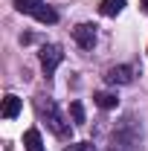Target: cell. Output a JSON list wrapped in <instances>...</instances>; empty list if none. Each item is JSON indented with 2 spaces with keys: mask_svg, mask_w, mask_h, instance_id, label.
Instances as JSON below:
<instances>
[{
  "mask_svg": "<svg viewBox=\"0 0 148 151\" xmlns=\"http://www.w3.org/2000/svg\"><path fill=\"white\" fill-rule=\"evenodd\" d=\"M38 111H41V116L47 119V125H50V131L55 134V137H61V139H67L70 137V122L61 116V111L55 108V102L52 99H38Z\"/></svg>",
  "mask_w": 148,
  "mask_h": 151,
  "instance_id": "6da1fadb",
  "label": "cell"
},
{
  "mask_svg": "<svg viewBox=\"0 0 148 151\" xmlns=\"http://www.w3.org/2000/svg\"><path fill=\"white\" fill-rule=\"evenodd\" d=\"M18 113H20V99L9 93L6 99H3V119H15Z\"/></svg>",
  "mask_w": 148,
  "mask_h": 151,
  "instance_id": "ba28073f",
  "label": "cell"
},
{
  "mask_svg": "<svg viewBox=\"0 0 148 151\" xmlns=\"http://www.w3.org/2000/svg\"><path fill=\"white\" fill-rule=\"evenodd\" d=\"M64 61V52H61V47L58 44H44L41 47V67H44V73H47V78L58 70V64Z\"/></svg>",
  "mask_w": 148,
  "mask_h": 151,
  "instance_id": "7a4b0ae2",
  "label": "cell"
},
{
  "mask_svg": "<svg viewBox=\"0 0 148 151\" xmlns=\"http://www.w3.org/2000/svg\"><path fill=\"white\" fill-rule=\"evenodd\" d=\"M139 3H142V9H145V12H148V0H139Z\"/></svg>",
  "mask_w": 148,
  "mask_h": 151,
  "instance_id": "4fadbf2b",
  "label": "cell"
},
{
  "mask_svg": "<svg viewBox=\"0 0 148 151\" xmlns=\"http://www.w3.org/2000/svg\"><path fill=\"white\" fill-rule=\"evenodd\" d=\"M32 18L41 20V23H58V12L52 9V6H41V9H38Z\"/></svg>",
  "mask_w": 148,
  "mask_h": 151,
  "instance_id": "9c48e42d",
  "label": "cell"
},
{
  "mask_svg": "<svg viewBox=\"0 0 148 151\" xmlns=\"http://www.w3.org/2000/svg\"><path fill=\"white\" fill-rule=\"evenodd\" d=\"M105 78H108V84H131V81H134V67H128V64L111 67Z\"/></svg>",
  "mask_w": 148,
  "mask_h": 151,
  "instance_id": "277c9868",
  "label": "cell"
},
{
  "mask_svg": "<svg viewBox=\"0 0 148 151\" xmlns=\"http://www.w3.org/2000/svg\"><path fill=\"white\" fill-rule=\"evenodd\" d=\"M23 145H26V151H44L41 131H38V128H29V131L23 134Z\"/></svg>",
  "mask_w": 148,
  "mask_h": 151,
  "instance_id": "8992f818",
  "label": "cell"
},
{
  "mask_svg": "<svg viewBox=\"0 0 148 151\" xmlns=\"http://www.w3.org/2000/svg\"><path fill=\"white\" fill-rule=\"evenodd\" d=\"M70 116H73V122L75 125H84L87 122V116H84V105L75 99V102H70Z\"/></svg>",
  "mask_w": 148,
  "mask_h": 151,
  "instance_id": "8fae6325",
  "label": "cell"
},
{
  "mask_svg": "<svg viewBox=\"0 0 148 151\" xmlns=\"http://www.w3.org/2000/svg\"><path fill=\"white\" fill-rule=\"evenodd\" d=\"M122 9H125V0H102V3H99V12H102L105 18H116Z\"/></svg>",
  "mask_w": 148,
  "mask_h": 151,
  "instance_id": "52a82bcc",
  "label": "cell"
},
{
  "mask_svg": "<svg viewBox=\"0 0 148 151\" xmlns=\"http://www.w3.org/2000/svg\"><path fill=\"white\" fill-rule=\"evenodd\" d=\"M41 6H44V0H15V9L23 15H35Z\"/></svg>",
  "mask_w": 148,
  "mask_h": 151,
  "instance_id": "30bf717a",
  "label": "cell"
},
{
  "mask_svg": "<svg viewBox=\"0 0 148 151\" xmlns=\"http://www.w3.org/2000/svg\"><path fill=\"white\" fill-rule=\"evenodd\" d=\"M93 102H96L102 111H113V108L119 105L116 93H108V90H99V93H93Z\"/></svg>",
  "mask_w": 148,
  "mask_h": 151,
  "instance_id": "5b68a950",
  "label": "cell"
},
{
  "mask_svg": "<svg viewBox=\"0 0 148 151\" xmlns=\"http://www.w3.org/2000/svg\"><path fill=\"white\" fill-rule=\"evenodd\" d=\"M73 41L81 50H93V44H96V26L93 23H78L73 29Z\"/></svg>",
  "mask_w": 148,
  "mask_h": 151,
  "instance_id": "3957f363",
  "label": "cell"
},
{
  "mask_svg": "<svg viewBox=\"0 0 148 151\" xmlns=\"http://www.w3.org/2000/svg\"><path fill=\"white\" fill-rule=\"evenodd\" d=\"M64 151H96L93 142H70V145H64Z\"/></svg>",
  "mask_w": 148,
  "mask_h": 151,
  "instance_id": "7c38bea8",
  "label": "cell"
}]
</instances>
